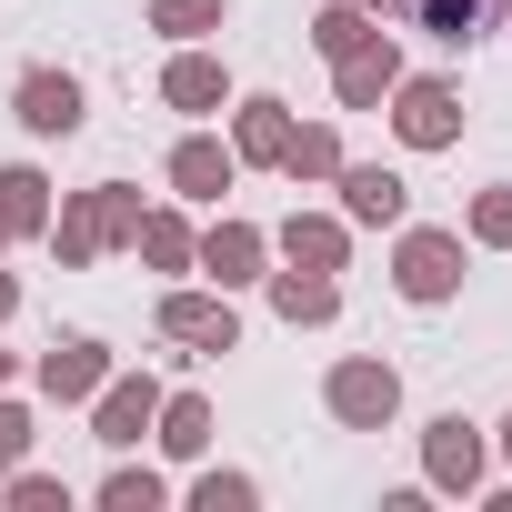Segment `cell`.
Returning a JSON list of instances; mask_svg holds the SVG:
<instances>
[{
  "label": "cell",
  "instance_id": "cell-28",
  "mask_svg": "<svg viewBox=\"0 0 512 512\" xmlns=\"http://www.w3.org/2000/svg\"><path fill=\"white\" fill-rule=\"evenodd\" d=\"M21 452H31V412L0 402V472H21Z\"/></svg>",
  "mask_w": 512,
  "mask_h": 512
},
{
  "label": "cell",
  "instance_id": "cell-26",
  "mask_svg": "<svg viewBox=\"0 0 512 512\" xmlns=\"http://www.w3.org/2000/svg\"><path fill=\"white\" fill-rule=\"evenodd\" d=\"M472 241H492V251L512 241V191H482V201H472Z\"/></svg>",
  "mask_w": 512,
  "mask_h": 512
},
{
  "label": "cell",
  "instance_id": "cell-13",
  "mask_svg": "<svg viewBox=\"0 0 512 512\" xmlns=\"http://www.w3.org/2000/svg\"><path fill=\"white\" fill-rule=\"evenodd\" d=\"M392 81H402V51L372 31V41L342 61V111H372V101H392Z\"/></svg>",
  "mask_w": 512,
  "mask_h": 512
},
{
  "label": "cell",
  "instance_id": "cell-31",
  "mask_svg": "<svg viewBox=\"0 0 512 512\" xmlns=\"http://www.w3.org/2000/svg\"><path fill=\"white\" fill-rule=\"evenodd\" d=\"M352 11H382V0H352Z\"/></svg>",
  "mask_w": 512,
  "mask_h": 512
},
{
  "label": "cell",
  "instance_id": "cell-3",
  "mask_svg": "<svg viewBox=\"0 0 512 512\" xmlns=\"http://www.w3.org/2000/svg\"><path fill=\"white\" fill-rule=\"evenodd\" d=\"M392 131L412 151H452L462 141V91L452 81H392Z\"/></svg>",
  "mask_w": 512,
  "mask_h": 512
},
{
  "label": "cell",
  "instance_id": "cell-10",
  "mask_svg": "<svg viewBox=\"0 0 512 512\" xmlns=\"http://www.w3.org/2000/svg\"><path fill=\"white\" fill-rule=\"evenodd\" d=\"M191 262L231 292V282H262V231H251V221H211L201 241H191Z\"/></svg>",
  "mask_w": 512,
  "mask_h": 512
},
{
  "label": "cell",
  "instance_id": "cell-24",
  "mask_svg": "<svg viewBox=\"0 0 512 512\" xmlns=\"http://www.w3.org/2000/svg\"><path fill=\"white\" fill-rule=\"evenodd\" d=\"M151 31H171V41H201V31H221V0H151Z\"/></svg>",
  "mask_w": 512,
  "mask_h": 512
},
{
  "label": "cell",
  "instance_id": "cell-8",
  "mask_svg": "<svg viewBox=\"0 0 512 512\" xmlns=\"http://www.w3.org/2000/svg\"><path fill=\"white\" fill-rule=\"evenodd\" d=\"M161 332H171V342H201V352H231V342H241L231 292H171V302H161Z\"/></svg>",
  "mask_w": 512,
  "mask_h": 512
},
{
  "label": "cell",
  "instance_id": "cell-19",
  "mask_svg": "<svg viewBox=\"0 0 512 512\" xmlns=\"http://www.w3.org/2000/svg\"><path fill=\"white\" fill-rule=\"evenodd\" d=\"M0 231H51V181L41 171H0Z\"/></svg>",
  "mask_w": 512,
  "mask_h": 512
},
{
  "label": "cell",
  "instance_id": "cell-33",
  "mask_svg": "<svg viewBox=\"0 0 512 512\" xmlns=\"http://www.w3.org/2000/svg\"><path fill=\"white\" fill-rule=\"evenodd\" d=\"M502 452H512V422H502Z\"/></svg>",
  "mask_w": 512,
  "mask_h": 512
},
{
  "label": "cell",
  "instance_id": "cell-2",
  "mask_svg": "<svg viewBox=\"0 0 512 512\" xmlns=\"http://www.w3.org/2000/svg\"><path fill=\"white\" fill-rule=\"evenodd\" d=\"M322 402H332V422H352V432H382V422L402 412V372H392V362H332Z\"/></svg>",
  "mask_w": 512,
  "mask_h": 512
},
{
  "label": "cell",
  "instance_id": "cell-20",
  "mask_svg": "<svg viewBox=\"0 0 512 512\" xmlns=\"http://www.w3.org/2000/svg\"><path fill=\"white\" fill-rule=\"evenodd\" d=\"M372 31H382V21H372V11H352V0H332V11H322V21H312V51H322V61H352V51H362V41H372Z\"/></svg>",
  "mask_w": 512,
  "mask_h": 512
},
{
  "label": "cell",
  "instance_id": "cell-5",
  "mask_svg": "<svg viewBox=\"0 0 512 512\" xmlns=\"http://www.w3.org/2000/svg\"><path fill=\"white\" fill-rule=\"evenodd\" d=\"M402 302H452V282H462V241L452 231H402Z\"/></svg>",
  "mask_w": 512,
  "mask_h": 512
},
{
  "label": "cell",
  "instance_id": "cell-16",
  "mask_svg": "<svg viewBox=\"0 0 512 512\" xmlns=\"http://www.w3.org/2000/svg\"><path fill=\"white\" fill-rule=\"evenodd\" d=\"M272 312H282V322H332L342 292H332V272H302V262H292V272H272Z\"/></svg>",
  "mask_w": 512,
  "mask_h": 512
},
{
  "label": "cell",
  "instance_id": "cell-4",
  "mask_svg": "<svg viewBox=\"0 0 512 512\" xmlns=\"http://www.w3.org/2000/svg\"><path fill=\"white\" fill-rule=\"evenodd\" d=\"M91 402H101V412H91V432H101L111 452H131V442L161 422V382H151V372H111Z\"/></svg>",
  "mask_w": 512,
  "mask_h": 512
},
{
  "label": "cell",
  "instance_id": "cell-17",
  "mask_svg": "<svg viewBox=\"0 0 512 512\" xmlns=\"http://www.w3.org/2000/svg\"><path fill=\"white\" fill-rule=\"evenodd\" d=\"M161 91H171V111H221V91H231V81H221V61H211V51H181V61L161 71Z\"/></svg>",
  "mask_w": 512,
  "mask_h": 512
},
{
  "label": "cell",
  "instance_id": "cell-21",
  "mask_svg": "<svg viewBox=\"0 0 512 512\" xmlns=\"http://www.w3.org/2000/svg\"><path fill=\"white\" fill-rule=\"evenodd\" d=\"M131 241H141V262H161V272H181V262H191V221H181V211H141V231H131Z\"/></svg>",
  "mask_w": 512,
  "mask_h": 512
},
{
  "label": "cell",
  "instance_id": "cell-1",
  "mask_svg": "<svg viewBox=\"0 0 512 512\" xmlns=\"http://www.w3.org/2000/svg\"><path fill=\"white\" fill-rule=\"evenodd\" d=\"M141 231V191H121V181H101V191H81L41 241L61 251V262H91V251H111V241H131Z\"/></svg>",
  "mask_w": 512,
  "mask_h": 512
},
{
  "label": "cell",
  "instance_id": "cell-6",
  "mask_svg": "<svg viewBox=\"0 0 512 512\" xmlns=\"http://www.w3.org/2000/svg\"><path fill=\"white\" fill-rule=\"evenodd\" d=\"M11 111H21V131H41V141H71V131H81V81H71V71H21Z\"/></svg>",
  "mask_w": 512,
  "mask_h": 512
},
{
  "label": "cell",
  "instance_id": "cell-15",
  "mask_svg": "<svg viewBox=\"0 0 512 512\" xmlns=\"http://www.w3.org/2000/svg\"><path fill=\"white\" fill-rule=\"evenodd\" d=\"M282 251H292L302 272H342L352 231H342V221H322V211H292V221H282Z\"/></svg>",
  "mask_w": 512,
  "mask_h": 512
},
{
  "label": "cell",
  "instance_id": "cell-27",
  "mask_svg": "<svg viewBox=\"0 0 512 512\" xmlns=\"http://www.w3.org/2000/svg\"><path fill=\"white\" fill-rule=\"evenodd\" d=\"M191 502H201V512H241V502H251V482H241V472H201V492H191Z\"/></svg>",
  "mask_w": 512,
  "mask_h": 512
},
{
  "label": "cell",
  "instance_id": "cell-32",
  "mask_svg": "<svg viewBox=\"0 0 512 512\" xmlns=\"http://www.w3.org/2000/svg\"><path fill=\"white\" fill-rule=\"evenodd\" d=\"M0 382H11V352H0Z\"/></svg>",
  "mask_w": 512,
  "mask_h": 512
},
{
  "label": "cell",
  "instance_id": "cell-23",
  "mask_svg": "<svg viewBox=\"0 0 512 512\" xmlns=\"http://www.w3.org/2000/svg\"><path fill=\"white\" fill-rule=\"evenodd\" d=\"M402 11H412L432 41H472V31H482V0H402Z\"/></svg>",
  "mask_w": 512,
  "mask_h": 512
},
{
  "label": "cell",
  "instance_id": "cell-22",
  "mask_svg": "<svg viewBox=\"0 0 512 512\" xmlns=\"http://www.w3.org/2000/svg\"><path fill=\"white\" fill-rule=\"evenodd\" d=\"M282 171H292V181H332V171H342V141H332L322 121H312V131L292 121V151H282Z\"/></svg>",
  "mask_w": 512,
  "mask_h": 512
},
{
  "label": "cell",
  "instance_id": "cell-18",
  "mask_svg": "<svg viewBox=\"0 0 512 512\" xmlns=\"http://www.w3.org/2000/svg\"><path fill=\"white\" fill-rule=\"evenodd\" d=\"M161 452H171V462H201V452H211V402H201V392H171V402H161Z\"/></svg>",
  "mask_w": 512,
  "mask_h": 512
},
{
  "label": "cell",
  "instance_id": "cell-7",
  "mask_svg": "<svg viewBox=\"0 0 512 512\" xmlns=\"http://www.w3.org/2000/svg\"><path fill=\"white\" fill-rule=\"evenodd\" d=\"M332 181H342V221H362V231H392V221L412 211L402 171H382V161H342Z\"/></svg>",
  "mask_w": 512,
  "mask_h": 512
},
{
  "label": "cell",
  "instance_id": "cell-12",
  "mask_svg": "<svg viewBox=\"0 0 512 512\" xmlns=\"http://www.w3.org/2000/svg\"><path fill=\"white\" fill-rule=\"evenodd\" d=\"M231 171H241V161H231V141H211V131H191V141L171 151V191H181V201H221Z\"/></svg>",
  "mask_w": 512,
  "mask_h": 512
},
{
  "label": "cell",
  "instance_id": "cell-9",
  "mask_svg": "<svg viewBox=\"0 0 512 512\" xmlns=\"http://www.w3.org/2000/svg\"><path fill=\"white\" fill-rule=\"evenodd\" d=\"M101 382H111V352H101L91 332H71V342L41 352V392H51V402H91Z\"/></svg>",
  "mask_w": 512,
  "mask_h": 512
},
{
  "label": "cell",
  "instance_id": "cell-14",
  "mask_svg": "<svg viewBox=\"0 0 512 512\" xmlns=\"http://www.w3.org/2000/svg\"><path fill=\"white\" fill-rule=\"evenodd\" d=\"M282 151H292V111H282V101H241L231 161H272V171H282Z\"/></svg>",
  "mask_w": 512,
  "mask_h": 512
},
{
  "label": "cell",
  "instance_id": "cell-29",
  "mask_svg": "<svg viewBox=\"0 0 512 512\" xmlns=\"http://www.w3.org/2000/svg\"><path fill=\"white\" fill-rule=\"evenodd\" d=\"M11 502H21V512H61V502H71V492H61V482H51V472H21V482H11Z\"/></svg>",
  "mask_w": 512,
  "mask_h": 512
},
{
  "label": "cell",
  "instance_id": "cell-25",
  "mask_svg": "<svg viewBox=\"0 0 512 512\" xmlns=\"http://www.w3.org/2000/svg\"><path fill=\"white\" fill-rule=\"evenodd\" d=\"M101 502H111V512H151V502H161V472H131V462H121V472L101 482Z\"/></svg>",
  "mask_w": 512,
  "mask_h": 512
},
{
  "label": "cell",
  "instance_id": "cell-30",
  "mask_svg": "<svg viewBox=\"0 0 512 512\" xmlns=\"http://www.w3.org/2000/svg\"><path fill=\"white\" fill-rule=\"evenodd\" d=\"M11 312H21V282H11V272H0V322H11Z\"/></svg>",
  "mask_w": 512,
  "mask_h": 512
},
{
  "label": "cell",
  "instance_id": "cell-11",
  "mask_svg": "<svg viewBox=\"0 0 512 512\" xmlns=\"http://www.w3.org/2000/svg\"><path fill=\"white\" fill-rule=\"evenodd\" d=\"M422 472H432L442 492H472V482H482V432H472L462 412H442L432 442H422Z\"/></svg>",
  "mask_w": 512,
  "mask_h": 512
}]
</instances>
